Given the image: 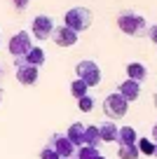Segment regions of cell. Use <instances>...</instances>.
Wrapping results in <instances>:
<instances>
[{"label":"cell","mask_w":157,"mask_h":159,"mask_svg":"<svg viewBox=\"0 0 157 159\" xmlns=\"http://www.w3.org/2000/svg\"><path fill=\"white\" fill-rule=\"evenodd\" d=\"M117 26L122 33L131 35V38H143L148 33V21L141 14H136L134 10H124L117 14Z\"/></svg>","instance_id":"obj_1"},{"label":"cell","mask_w":157,"mask_h":159,"mask_svg":"<svg viewBox=\"0 0 157 159\" xmlns=\"http://www.w3.org/2000/svg\"><path fill=\"white\" fill-rule=\"evenodd\" d=\"M64 21H66V26H68L70 30L82 33V30H87L89 26H92V12H89L87 7H70V10L66 12Z\"/></svg>","instance_id":"obj_2"},{"label":"cell","mask_w":157,"mask_h":159,"mask_svg":"<svg viewBox=\"0 0 157 159\" xmlns=\"http://www.w3.org/2000/svg\"><path fill=\"white\" fill-rule=\"evenodd\" d=\"M75 75H78L80 82H84L87 87H96L101 82V68H98L96 61L92 59H84L75 66Z\"/></svg>","instance_id":"obj_3"},{"label":"cell","mask_w":157,"mask_h":159,"mask_svg":"<svg viewBox=\"0 0 157 159\" xmlns=\"http://www.w3.org/2000/svg\"><path fill=\"white\" fill-rule=\"evenodd\" d=\"M33 47H35V45H33V38H31V33H28V30H19V33L12 35V40H10V45H7V49H10V54L14 56V61H19V59H24V56L28 54Z\"/></svg>","instance_id":"obj_4"},{"label":"cell","mask_w":157,"mask_h":159,"mask_svg":"<svg viewBox=\"0 0 157 159\" xmlns=\"http://www.w3.org/2000/svg\"><path fill=\"white\" fill-rule=\"evenodd\" d=\"M127 110H129V103L117 94V91L110 94L108 98L103 101V112H106L108 119H122L124 115H127Z\"/></svg>","instance_id":"obj_5"},{"label":"cell","mask_w":157,"mask_h":159,"mask_svg":"<svg viewBox=\"0 0 157 159\" xmlns=\"http://www.w3.org/2000/svg\"><path fill=\"white\" fill-rule=\"evenodd\" d=\"M47 145L54 150L56 154H59V159H75V154H78V148H75V145L66 138V134H64V136H61V134H54L52 138L47 140Z\"/></svg>","instance_id":"obj_6"},{"label":"cell","mask_w":157,"mask_h":159,"mask_svg":"<svg viewBox=\"0 0 157 159\" xmlns=\"http://www.w3.org/2000/svg\"><path fill=\"white\" fill-rule=\"evenodd\" d=\"M52 30H54V19L47 14H40L33 19V28H31V38L45 42L47 38H52Z\"/></svg>","instance_id":"obj_7"},{"label":"cell","mask_w":157,"mask_h":159,"mask_svg":"<svg viewBox=\"0 0 157 159\" xmlns=\"http://www.w3.org/2000/svg\"><path fill=\"white\" fill-rule=\"evenodd\" d=\"M52 40H54L59 47H73V45H78V33L70 30L68 26H54Z\"/></svg>","instance_id":"obj_8"},{"label":"cell","mask_w":157,"mask_h":159,"mask_svg":"<svg viewBox=\"0 0 157 159\" xmlns=\"http://www.w3.org/2000/svg\"><path fill=\"white\" fill-rule=\"evenodd\" d=\"M14 66H17V80H19L21 84L31 87V84L38 82L40 68H33V66H28V63H14Z\"/></svg>","instance_id":"obj_9"},{"label":"cell","mask_w":157,"mask_h":159,"mask_svg":"<svg viewBox=\"0 0 157 159\" xmlns=\"http://www.w3.org/2000/svg\"><path fill=\"white\" fill-rule=\"evenodd\" d=\"M117 94L122 96L127 103H131V101H136L138 96H141V82H134V80H127V82H122L117 89Z\"/></svg>","instance_id":"obj_10"},{"label":"cell","mask_w":157,"mask_h":159,"mask_svg":"<svg viewBox=\"0 0 157 159\" xmlns=\"http://www.w3.org/2000/svg\"><path fill=\"white\" fill-rule=\"evenodd\" d=\"M45 61H47V54H45V49H42V47H33V49H31L28 54L24 56V59L14 61V63H28V66H33V68H40Z\"/></svg>","instance_id":"obj_11"},{"label":"cell","mask_w":157,"mask_h":159,"mask_svg":"<svg viewBox=\"0 0 157 159\" xmlns=\"http://www.w3.org/2000/svg\"><path fill=\"white\" fill-rule=\"evenodd\" d=\"M98 136H101V143H113L117 140V124L113 119H106L98 124Z\"/></svg>","instance_id":"obj_12"},{"label":"cell","mask_w":157,"mask_h":159,"mask_svg":"<svg viewBox=\"0 0 157 159\" xmlns=\"http://www.w3.org/2000/svg\"><path fill=\"white\" fill-rule=\"evenodd\" d=\"M66 138H68L75 148H82V145H84V124H82V122L70 124L68 131H66Z\"/></svg>","instance_id":"obj_13"},{"label":"cell","mask_w":157,"mask_h":159,"mask_svg":"<svg viewBox=\"0 0 157 159\" xmlns=\"http://www.w3.org/2000/svg\"><path fill=\"white\" fill-rule=\"evenodd\" d=\"M138 140V134L134 126H120L117 129V143L120 145H136Z\"/></svg>","instance_id":"obj_14"},{"label":"cell","mask_w":157,"mask_h":159,"mask_svg":"<svg viewBox=\"0 0 157 159\" xmlns=\"http://www.w3.org/2000/svg\"><path fill=\"white\" fill-rule=\"evenodd\" d=\"M127 75H129V80H134V82H143V80L148 77V68L143 63H138V61H134V63L127 66Z\"/></svg>","instance_id":"obj_15"},{"label":"cell","mask_w":157,"mask_h":159,"mask_svg":"<svg viewBox=\"0 0 157 159\" xmlns=\"http://www.w3.org/2000/svg\"><path fill=\"white\" fill-rule=\"evenodd\" d=\"M84 145H87V148H98V145H101L98 126H84Z\"/></svg>","instance_id":"obj_16"},{"label":"cell","mask_w":157,"mask_h":159,"mask_svg":"<svg viewBox=\"0 0 157 159\" xmlns=\"http://www.w3.org/2000/svg\"><path fill=\"white\" fill-rule=\"evenodd\" d=\"M103 154L98 152V148H87V145H82V148H78V154H75V159H101Z\"/></svg>","instance_id":"obj_17"},{"label":"cell","mask_w":157,"mask_h":159,"mask_svg":"<svg viewBox=\"0 0 157 159\" xmlns=\"http://www.w3.org/2000/svg\"><path fill=\"white\" fill-rule=\"evenodd\" d=\"M138 148L136 145H120V152H117V157L120 159H138Z\"/></svg>","instance_id":"obj_18"},{"label":"cell","mask_w":157,"mask_h":159,"mask_svg":"<svg viewBox=\"0 0 157 159\" xmlns=\"http://www.w3.org/2000/svg\"><path fill=\"white\" fill-rule=\"evenodd\" d=\"M87 89H89V87L84 84V82H80V80L70 82V94H73L75 98H82V96H87Z\"/></svg>","instance_id":"obj_19"},{"label":"cell","mask_w":157,"mask_h":159,"mask_svg":"<svg viewBox=\"0 0 157 159\" xmlns=\"http://www.w3.org/2000/svg\"><path fill=\"white\" fill-rule=\"evenodd\" d=\"M136 148H138V152H143V154H152L155 152V143H152L150 138H138Z\"/></svg>","instance_id":"obj_20"},{"label":"cell","mask_w":157,"mask_h":159,"mask_svg":"<svg viewBox=\"0 0 157 159\" xmlns=\"http://www.w3.org/2000/svg\"><path fill=\"white\" fill-rule=\"evenodd\" d=\"M78 108L82 110V112H92V110H94V98L89 94L82 96V98H78Z\"/></svg>","instance_id":"obj_21"},{"label":"cell","mask_w":157,"mask_h":159,"mask_svg":"<svg viewBox=\"0 0 157 159\" xmlns=\"http://www.w3.org/2000/svg\"><path fill=\"white\" fill-rule=\"evenodd\" d=\"M40 159H59V154H56L54 150L49 148V145H45L42 152H40Z\"/></svg>","instance_id":"obj_22"},{"label":"cell","mask_w":157,"mask_h":159,"mask_svg":"<svg viewBox=\"0 0 157 159\" xmlns=\"http://www.w3.org/2000/svg\"><path fill=\"white\" fill-rule=\"evenodd\" d=\"M148 38H150L152 40V42H155V45H157V24H152V26H148Z\"/></svg>","instance_id":"obj_23"},{"label":"cell","mask_w":157,"mask_h":159,"mask_svg":"<svg viewBox=\"0 0 157 159\" xmlns=\"http://www.w3.org/2000/svg\"><path fill=\"white\" fill-rule=\"evenodd\" d=\"M12 2H14L17 12H26L28 10V0H12Z\"/></svg>","instance_id":"obj_24"},{"label":"cell","mask_w":157,"mask_h":159,"mask_svg":"<svg viewBox=\"0 0 157 159\" xmlns=\"http://www.w3.org/2000/svg\"><path fill=\"white\" fill-rule=\"evenodd\" d=\"M152 140H155V145H157V124L152 126Z\"/></svg>","instance_id":"obj_25"},{"label":"cell","mask_w":157,"mask_h":159,"mask_svg":"<svg viewBox=\"0 0 157 159\" xmlns=\"http://www.w3.org/2000/svg\"><path fill=\"white\" fill-rule=\"evenodd\" d=\"M152 101H155V108H157V94H155V96H152Z\"/></svg>","instance_id":"obj_26"},{"label":"cell","mask_w":157,"mask_h":159,"mask_svg":"<svg viewBox=\"0 0 157 159\" xmlns=\"http://www.w3.org/2000/svg\"><path fill=\"white\" fill-rule=\"evenodd\" d=\"M152 154H155V157H157V145H155V152H152Z\"/></svg>","instance_id":"obj_27"},{"label":"cell","mask_w":157,"mask_h":159,"mask_svg":"<svg viewBox=\"0 0 157 159\" xmlns=\"http://www.w3.org/2000/svg\"><path fill=\"white\" fill-rule=\"evenodd\" d=\"M0 103H2V91H0Z\"/></svg>","instance_id":"obj_28"},{"label":"cell","mask_w":157,"mask_h":159,"mask_svg":"<svg viewBox=\"0 0 157 159\" xmlns=\"http://www.w3.org/2000/svg\"><path fill=\"white\" fill-rule=\"evenodd\" d=\"M0 77H2V68H0Z\"/></svg>","instance_id":"obj_29"},{"label":"cell","mask_w":157,"mask_h":159,"mask_svg":"<svg viewBox=\"0 0 157 159\" xmlns=\"http://www.w3.org/2000/svg\"><path fill=\"white\" fill-rule=\"evenodd\" d=\"M101 159H106V157H101Z\"/></svg>","instance_id":"obj_30"}]
</instances>
